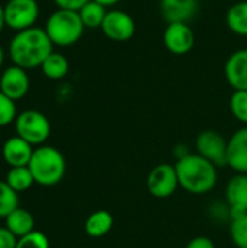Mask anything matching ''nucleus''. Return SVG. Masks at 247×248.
Segmentation results:
<instances>
[{
    "label": "nucleus",
    "instance_id": "nucleus-1",
    "mask_svg": "<svg viewBox=\"0 0 247 248\" xmlns=\"http://www.w3.org/2000/svg\"><path fill=\"white\" fill-rule=\"evenodd\" d=\"M54 44L51 42L45 29L32 26L19 31L9 44V55L15 65L25 70L38 68L49 57Z\"/></svg>",
    "mask_w": 247,
    "mask_h": 248
},
{
    "label": "nucleus",
    "instance_id": "nucleus-2",
    "mask_svg": "<svg viewBox=\"0 0 247 248\" xmlns=\"http://www.w3.org/2000/svg\"><path fill=\"white\" fill-rule=\"evenodd\" d=\"M175 169L179 186L191 195H207L218 182V167L198 153H188L178 158Z\"/></svg>",
    "mask_w": 247,
    "mask_h": 248
},
{
    "label": "nucleus",
    "instance_id": "nucleus-3",
    "mask_svg": "<svg viewBox=\"0 0 247 248\" xmlns=\"http://www.w3.org/2000/svg\"><path fill=\"white\" fill-rule=\"evenodd\" d=\"M28 167L36 185L49 187L58 185L64 179L66 158L55 147L39 145L33 150Z\"/></svg>",
    "mask_w": 247,
    "mask_h": 248
},
{
    "label": "nucleus",
    "instance_id": "nucleus-4",
    "mask_svg": "<svg viewBox=\"0 0 247 248\" xmlns=\"http://www.w3.org/2000/svg\"><path fill=\"white\" fill-rule=\"evenodd\" d=\"M45 32L51 42L58 46L74 45L84 32V25L80 19L79 12L58 9L47 19Z\"/></svg>",
    "mask_w": 247,
    "mask_h": 248
},
{
    "label": "nucleus",
    "instance_id": "nucleus-5",
    "mask_svg": "<svg viewBox=\"0 0 247 248\" xmlns=\"http://www.w3.org/2000/svg\"><path fill=\"white\" fill-rule=\"evenodd\" d=\"M15 129L16 135L29 142L32 147L44 145L51 135V124L48 118L35 109L20 112L15 121Z\"/></svg>",
    "mask_w": 247,
    "mask_h": 248
},
{
    "label": "nucleus",
    "instance_id": "nucleus-6",
    "mask_svg": "<svg viewBox=\"0 0 247 248\" xmlns=\"http://www.w3.org/2000/svg\"><path fill=\"white\" fill-rule=\"evenodd\" d=\"M6 26L15 31H25L35 26L39 16L36 0H9L4 6Z\"/></svg>",
    "mask_w": 247,
    "mask_h": 248
},
{
    "label": "nucleus",
    "instance_id": "nucleus-7",
    "mask_svg": "<svg viewBox=\"0 0 247 248\" xmlns=\"http://www.w3.org/2000/svg\"><path fill=\"white\" fill-rule=\"evenodd\" d=\"M179 186L175 164L162 163L156 166L147 176V190L157 199L170 198Z\"/></svg>",
    "mask_w": 247,
    "mask_h": 248
},
{
    "label": "nucleus",
    "instance_id": "nucleus-8",
    "mask_svg": "<svg viewBox=\"0 0 247 248\" xmlns=\"http://www.w3.org/2000/svg\"><path fill=\"white\" fill-rule=\"evenodd\" d=\"M100 29L108 39L115 42H125L135 35L137 25L134 17L125 10L111 9L108 10Z\"/></svg>",
    "mask_w": 247,
    "mask_h": 248
},
{
    "label": "nucleus",
    "instance_id": "nucleus-9",
    "mask_svg": "<svg viewBox=\"0 0 247 248\" xmlns=\"http://www.w3.org/2000/svg\"><path fill=\"white\" fill-rule=\"evenodd\" d=\"M199 155L217 167H227V140L214 129L202 131L195 141Z\"/></svg>",
    "mask_w": 247,
    "mask_h": 248
},
{
    "label": "nucleus",
    "instance_id": "nucleus-10",
    "mask_svg": "<svg viewBox=\"0 0 247 248\" xmlns=\"http://www.w3.org/2000/svg\"><path fill=\"white\" fill-rule=\"evenodd\" d=\"M163 44L170 54L186 55L195 45V33L186 22L167 23L163 32Z\"/></svg>",
    "mask_w": 247,
    "mask_h": 248
},
{
    "label": "nucleus",
    "instance_id": "nucleus-11",
    "mask_svg": "<svg viewBox=\"0 0 247 248\" xmlns=\"http://www.w3.org/2000/svg\"><path fill=\"white\" fill-rule=\"evenodd\" d=\"M29 87L31 81L26 70L15 64L7 67L0 77V92L15 102L23 99L28 94Z\"/></svg>",
    "mask_w": 247,
    "mask_h": 248
},
{
    "label": "nucleus",
    "instance_id": "nucleus-12",
    "mask_svg": "<svg viewBox=\"0 0 247 248\" xmlns=\"http://www.w3.org/2000/svg\"><path fill=\"white\" fill-rule=\"evenodd\" d=\"M227 167L247 174V126L237 129L227 140Z\"/></svg>",
    "mask_w": 247,
    "mask_h": 248
},
{
    "label": "nucleus",
    "instance_id": "nucleus-13",
    "mask_svg": "<svg viewBox=\"0 0 247 248\" xmlns=\"http://www.w3.org/2000/svg\"><path fill=\"white\" fill-rule=\"evenodd\" d=\"M226 202L230 218L247 214V174L233 176L226 186Z\"/></svg>",
    "mask_w": 247,
    "mask_h": 248
},
{
    "label": "nucleus",
    "instance_id": "nucleus-14",
    "mask_svg": "<svg viewBox=\"0 0 247 248\" xmlns=\"http://www.w3.org/2000/svg\"><path fill=\"white\" fill-rule=\"evenodd\" d=\"M199 0H159L162 17L167 23L189 22L198 12Z\"/></svg>",
    "mask_w": 247,
    "mask_h": 248
},
{
    "label": "nucleus",
    "instance_id": "nucleus-15",
    "mask_svg": "<svg viewBox=\"0 0 247 248\" xmlns=\"http://www.w3.org/2000/svg\"><path fill=\"white\" fill-rule=\"evenodd\" d=\"M224 77L233 90H247V48L230 54L224 64Z\"/></svg>",
    "mask_w": 247,
    "mask_h": 248
},
{
    "label": "nucleus",
    "instance_id": "nucleus-16",
    "mask_svg": "<svg viewBox=\"0 0 247 248\" xmlns=\"http://www.w3.org/2000/svg\"><path fill=\"white\" fill-rule=\"evenodd\" d=\"M33 154V147L20 137H12L1 147V157L10 167H25L29 164Z\"/></svg>",
    "mask_w": 247,
    "mask_h": 248
},
{
    "label": "nucleus",
    "instance_id": "nucleus-17",
    "mask_svg": "<svg viewBox=\"0 0 247 248\" xmlns=\"http://www.w3.org/2000/svg\"><path fill=\"white\" fill-rule=\"evenodd\" d=\"M4 227L17 238H20L35 231V219L28 209L19 206L4 219Z\"/></svg>",
    "mask_w": 247,
    "mask_h": 248
},
{
    "label": "nucleus",
    "instance_id": "nucleus-18",
    "mask_svg": "<svg viewBox=\"0 0 247 248\" xmlns=\"http://www.w3.org/2000/svg\"><path fill=\"white\" fill-rule=\"evenodd\" d=\"M114 227V217L105 209L92 212L84 222V232L92 238L105 237Z\"/></svg>",
    "mask_w": 247,
    "mask_h": 248
},
{
    "label": "nucleus",
    "instance_id": "nucleus-19",
    "mask_svg": "<svg viewBox=\"0 0 247 248\" xmlns=\"http://www.w3.org/2000/svg\"><path fill=\"white\" fill-rule=\"evenodd\" d=\"M227 28L237 36L247 38V0L231 4L226 13Z\"/></svg>",
    "mask_w": 247,
    "mask_h": 248
},
{
    "label": "nucleus",
    "instance_id": "nucleus-20",
    "mask_svg": "<svg viewBox=\"0 0 247 248\" xmlns=\"http://www.w3.org/2000/svg\"><path fill=\"white\" fill-rule=\"evenodd\" d=\"M41 70L44 76L49 80H61L67 76L70 70L68 60L60 52H51L49 57L42 62Z\"/></svg>",
    "mask_w": 247,
    "mask_h": 248
},
{
    "label": "nucleus",
    "instance_id": "nucleus-21",
    "mask_svg": "<svg viewBox=\"0 0 247 248\" xmlns=\"http://www.w3.org/2000/svg\"><path fill=\"white\" fill-rule=\"evenodd\" d=\"M108 13V9L105 6H102L100 3L90 0L87 1L80 10V19L84 25V28H90V29H96V28H102V23L105 20V16Z\"/></svg>",
    "mask_w": 247,
    "mask_h": 248
},
{
    "label": "nucleus",
    "instance_id": "nucleus-22",
    "mask_svg": "<svg viewBox=\"0 0 247 248\" xmlns=\"http://www.w3.org/2000/svg\"><path fill=\"white\" fill-rule=\"evenodd\" d=\"M4 180L17 193L26 192L35 183L33 176H32L28 166H25V167H10Z\"/></svg>",
    "mask_w": 247,
    "mask_h": 248
},
{
    "label": "nucleus",
    "instance_id": "nucleus-23",
    "mask_svg": "<svg viewBox=\"0 0 247 248\" xmlns=\"http://www.w3.org/2000/svg\"><path fill=\"white\" fill-rule=\"evenodd\" d=\"M16 208H19V193L15 192L6 180H0V218L6 219Z\"/></svg>",
    "mask_w": 247,
    "mask_h": 248
},
{
    "label": "nucleus",
    "instance_id": "nucleus-24",
    "mask_svg": "<svg viewBox=\"0 0 247 248\" xmlns=\"http://www.w3.org/2000/svg\"><path fill=\"white\" fill-rule=\"evenodd\" d=\"M230 237L237 248H247V214L231 218Z\"/></svg>",
    "mask_w": 247,
    "mask_h": 248
},
{
    "label": "nucleus",
    "instance_id": "nucleus-25",
    "mask_svg": "<svg viewBox=\"0 0 247 248\" xmlns=\"http://www.w3.org/2000/svg\"><path fill=\"white\" fill-rule=\"evenodd\" d=\"M231 115L247 126V90H234L230 97Z\"/></svg>",
    "mask_w": 247,
    "mask_h": 248
},
{
    "label": "nucleus",
    "instance_id": "nucleus-26",
    "mask_svg": "<svg viewBox=\"0 0 247 248\" xmlns=\"http://www.w3.org/2000/svg\"><path fill=\"white\" fill-rule=\"evenodd\" d=\"M17 118L16 103L10 97H7L4 93L0 92V128L7 126L12 122H15Z\"/></svg>",
    "mask_w": 247,
    "mask_h": 248
},
{
    "label": "nucleus",
    "instance_id": "nucleus-27",
    "mask_svg": "<svg viewBox=\"0 0 247 248\" xmlns=\"http://www.w3.org/2000/svg\"><path fill=\"white\" fill-rule=\"evenodd\" d=\"M16 248H49V241L44 232L32 231L17 240Z\"/></svg>",
    "mask_w": 247,
    "mask_h": 248
},
{
    "label": "nucleus",
    "instance_id": "nucleus-28",
    "mask_svg": "<svg viewBox=\"0 0 247 248\" xmlns=\"http://www.w3.org/2000/svg\"><path fill=\"white\" fill-rule=\"evenodd\" d=\"M17 240L19 238L6 227H0V248H16Z\"/></svg>",
    "mask_w": 247,
    "mask_h": 248
},
{
    "label": "nucleus",
    "instance_id": "nucleus-29",
    "mask_svg": "<svg viewBox=\"0 0 247 248\" xmlns=\"http://www.w3.org/2000/svg\"><path fill=\"white\" fill-rule=\"evenodd\" d=\"M87 1H90V0H54V3L57 4L58 9L74 10V12H79Z\"/></svg>",
    "mask_w": 247,
    "mask_h": 248
},
{
    "label": "nucleus",
    "instance_id": "nucleus-30",
    "mask_svg": "<svg viewBox=\"0 0 247 248\" xmlns=\"http://www.w3.org/2000/svg\"><path fill=\"white\" fill-rule=\"evenodd\" d=\"M185 248H215V244L211 238L205 235H199V237L192 238Z\"/></svg>",
    "mask_w": 247,
    "mask_h": 248
},
{
    "label": "nucleus",
    "instance_id": "nucleus-31",
    "mask_svg": "<svg viewBox=\"0 0 247 248\" xmlns=\"http://www.w3.org/2000/svg\"><path fill=\"white\" fill-rule=\"evenodd\" d=\"M95 1L100 3L102 6H105V7L108 9V7H114V6H115V4H118L121 0H95Z\"/></svg>",
    "mask_w": 247,
    "mask_h": 248
},
{
    "label": "nucleus",
    "instance_id": "nucleus-32",
    "mask_svg": "<svg viewBox=\"0 0 247 248\" xmlns=\"http://www.w3.org/2000/svg\"><path fill=\"white\" fill-rule=\"evenodd\" d=\"M6 26V16H4V6L0 4V33L3 31V28Z\"/></svg>",
    "mask_w": 247,
    "mask_h": 248
},
{
    "label": "nucleus",
    "instance_id": "nucleus-33",
    "mask_svg": "<svg viewBox=\"0 0 247 248\" xmlns=\"http://www.w3.org/2000/svg\"><path fill=\"white\" fill-rule=\"evenodd\" d=\"M3 61H4V51H3V48H1V45H0V68H1V65H3Z\"/></svg>",
    "mask_w": 247,
    "mask_h": 248
}]
</instances>
